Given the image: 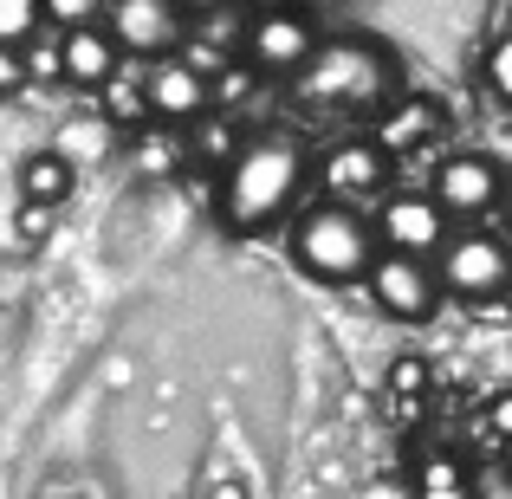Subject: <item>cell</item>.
<instances>
[{
	"instance_id": "26",
	"label": "cell",
	"mask_w": 512,
	"mask_h": 499,
	"mask_svg": "<svg viewBox=\"0 0 512 499\" xmlns=\"http://www.w3.org/2000/svg\"><path fill=\"white\" fill-rule=\"evenodd\" d=\"M487 85L500 91V98L512 104V33L493 39V52H487Z\"/></svg>"
},
{
	"instance_id": "24",
	"label": "cell",
	"mask_w": 512,
	"mask_h": 499,
	"mask_svg": "<svg viewBox=\"0 0 512 499\" xmlns=\"http://www.w3.org/2000/svg\"><path fill=\"white\" fill-rule=\"evenodd\" d=\"M39 13H52V20L72 33V26H98V13H104V0H39Z\"/></svg>"
},
{
	"instance_id": "4",
	"label": "cell",
	"mask_w": 512,
	"mask_h": 499,
	"mask_svg": "<svg viewBox=\"0 0 512 499\" xmlns=\"http://www.w3.org/2000/svg\"><path fill=\"white\" fill-rule=\"evenodd\" d=\"M435 260H441L435 286L467 305H493L512 292V247L500 234H454V240H441Z\"/></svg>"
},
{
	"instance_id": "19",
	"label": "cell",
	"mask_w": 512,
	"mask_h": 499,
	"mask_svg": "<svg viewBox=\"0 0 512 499\" xmlns=\"http://www.w3.org/2000/svg\"><path fill=\"white\" fill-rule=\"evenodd\" d=\"M182 156H188V143L175 137L169 124H143V130H137V169L150 175V182L175 175V169H182Z\"/></svg>"
},
{
	"instance_id": "11",
	"label": "cell",
	"mask_w": 512,
	"mask_h": 499,
	"mask_svg": "<svg viewBox=\"0 0 512 499\" xmlns=\"http://www.w3.org/2000/svg\"><path fill=\"white\" fill-rule=\"evenodd\" d=\"M143 104H150V117H163V124L175 130V124L208 117V85H201L182 59H156L150 72H143Z\"/></svg>"
},
{
	"instance_id": "7",
	"label": "cell",
	"mask_w": 512,
	"mask_h": 499,
	"mask_svg": "<svg viewBox=\"0 0 512 499\" xmlns=\"http://www.w3.org/2000/svg\"><path fill=\"white\" fill-rule=\"evenodd\" d=\"M370 234L383 240L389 253H402V260H428V253H441V240H448V214L428 195H383Z\"/></svg>"
},
{
	"instance_id": "33",
	"label": "cell",
	"mask_w": 512,
	"mask_h": 499,
	"mask_svg": "<svg viewBox=\"0 0 512 499\" xmlns=\"http://www.w3.org/2000/svg\"><path fill=\"white\" fill-rule=\"evenodd\" d=\"M305 7H344V0H305Z\"/></svg>"
},
{
	"instance_id": "16",
	"label": "cell",
	"mask_w": 512,
	"mask_h": 499,
	"mask_svg": "<svg viewBox=\"0 0 512 499\" xmlns=\"http://www.w3.org/2000/svg\"><path fill=\"white\" fill-rule=\"evenodd\" d=\"M59 163H104V156L117 150V130L104 124L98 111H85V117H72V124H59V137L46 143Z\"/></svg>"
},
{
	"instance_id": "32",
	"label": "cell",
	"mask_w": 512,
	"mask_h": 499,
	"mask_svg": "<svg viewBox=\"0 0 512 499\" xmlns=\"http://www.w3.org/2000/svg\"><path fill=\"white\" fill-rule=\"evenodd\" d=\"M370 499H409V487H396V480H376Z\"/></svg>"
},
{
	"instance_id": "25",
	"label": "cell",
	"mask_w": 512,
	"mask_h": 499,
	"mask_svg": "<svg viewBox=\"0 0 512 499\" xmlns=\"http://www.w3.org/2000/svg\"><path fill=\"white\" fill-rule=\"evenodd\" d=\"M480 428H487V441H493V448H512V389L487 396V415H480Z\"/></svg>"
},
{
	"instance_id": "27",
	"label": "cell",
	"mask_w": 512,
	"mask_h": 499,
	"mask_svg": "<svg viewBox=\"0 0 512 499\" xmlns=\"http://www.w3.org/2000/svg\"><path fill=\"white\" fill-rule=\"evenodd\" d=\"M20 65H26V78L52 85V78H59V39H39L33 52H20Z\"/></svg>"
},
{
	"instance_id": "6",
	"label": "cell",
	"mask_w": 512,
	"mask_h": 499,
	"mask_svg": "<svg viewBox=\"0 0 512 499\" xmlns=\"http://www.w3.org/2000/svg\"><path fill=\"white\" fill-rule=\"evenodd\" d=\"M500 163H493L487 150H454L448 163L435 169V208L441 214H461V221H480V214H493V201H500Z\"/></svg>"
},
{
	"instance_id": "20",
	"label": "cell",
	"mask_w": 512,
	"mask_h": 499,
	"mask_svg": "<svg viewBox=\"0 0 512 499\" xmlns=\"http://www.w3.org/2000/svg\"><path fill=\"white\" fill-rule=\"evenodd\" d=\"M234 124H227V117H195V143H188V156H201V163H234Z\"/></svg>"
},
{
	"instance_id": "15",
	"label": "cell",
	"mask_w": 512,
	"mask_h": 499,
	"mask_svg": "<svg viewBox=\"0 0 512 499\" xmlns=\"http://www.w3.org/2000/svg\"><path fill=\"white\" fill-rule=\"evenodd\" d=\"M98 117L111 130H143V117H150V104H143V65L124 59L111 78L98 85Z\"/></svg>"
},
{
	"instance_id": "2",
	"label": "cell",
	"mask_w": 512,
	"mask_h": 499,
	"mask_svg": "<svg viewBox=\"0 0 512 499\" xmlns=\"http://www.w3.org/2000/svg\"><path fill=\"white\" fill-rule=\"evenodd\" d=\"M299 91L318 111H383L396 98V65L370 46V39H331L305 59Z\"/></svg>"
},
{
	"instance_id": "28",
	"label": "cell",
	"mask_w": 512,
	"mask_h": 499,
	"mask_svg": "<svg viewBox=\"0 0 512 499\" xmlns=\"http://www.w3.org/2000/svg\"><path fill=\"white\" fill-rule=\"evenodd\" d=\"M474 499H512V467L506 461L480 467V474H474Z\"/></svg>"
},
{
	"instance_id": "1",
	"label": "cell",
	"mask_w": 512,
	"mask_h": 499,
	"mask_svg": "<svg viewBox=\"0 0 512 499\" xmlns=\"http://www.w3.org/2000/svg\"><path fill=\"white\" fill-rule=\"evenodd\" d=\"M305 188V156L299 143L286 137H260V143H240L234 163L221 169L214 182V208L234 234H266L273 221H286V208L299 201Z\"/></svg>"
},
{
	"instance_id": "30",
	"label": "cell",
	"mask_w": 512,
	"mask_h": 499,
	"mask_svg": "<svg viewBox=\"0 0 512 499\" xmlns=\"http://www.w3.org/2000/svg\"><path fill=\"white\" fill-rule=\"evenodd\" d=\"M20 85H26V65H20V52H13V46H0V98H13Z\"/></svg>"
},
{
	"instance_id": "29",
	"label": "cell",
	"mask_w": 512,
	"mask_h": 499,
	"mask_svg": "<svg viewBox=\"0 0 512 499\" xmlns=\"http://www.w3.org/2000/svg\"><path fill=\"white\" fill-rule=\"evenodd\" d=\"M46 234H52V208H26V201H20V240H26V247H39Z\"/></svg>"
},
{
	"instance_id": "9",
	"label": "cell",
	"mask_w": 512,
	"mask_h": 499,
	"mask_svg": "<svg viewBox=\"0 0 512 499\" xmlns=\"http://www.w3.org/2000/svg\"><path fill=\"white\" fill-rule=\"evenodd\" d=\"M318 182H325V195L338 201V208H357V201H376L389 188V156L376 150L370 137H350L318 163Z\"/></svg>"
},
{
	"instance_id": "13",
	"label": "cell",
	"mask_w": 512,
	"mask_h": 499,
	"mask_svg": "<svg viewBox=\"0 0 512 499\" xmlns=\"http://www.w3.org/2000/svg\"><path fill=\"white\" fill-rule=\"evenodd\" d=\"M117 65H124V52L111 46V33H98V26H72V33H59V78L98 91Z\"/></svg>"
},
{
	"instance_id": "18",
	"label": "cell",
	"mask_w": 512,
	"mask_h": 499,
	"mask_svg": "<svg viewBox=\"0 0 512 499\" xmlns=\"http://www.w3.org/2000/svg\"><path fill=\"white\" fill-rule=\"evenodd\" d=\"M409 499H474V467H461L454 454H422Z\"/></svg>"
},
{
	"instance_id": "17",
	"label": "cell",
	"mask_w": 512,
	"mask_h": 499,
	"mask_svg": "<svg viewBox=\"0 0 512 499\" xmlns=\"http://www.w3.org/2000/svg\"><path fill=\"white\" fill-rule=\"evenodd\" d=\"M72 195V163H59L52 150H33L20 163V201L26 208H59Z\"/></svg>"
},
{
	"instance_id": "3",
	"label": "cell",
	"mask_w": 512,
	"mask_h": 499,
	"mask_svg": "<svg viewBox=\"0 0 512 499\" xmlns=\"http://www.w3.org/2000/svg\"><path fill=\"white\" fill-rule=\"evenodd\" d=\"M292 260H299V273L325 279V286H357L376 260V234L357 208L325 201V208L299 214V227H292Z\"/></svg>"
},
{
	"instance_id": "31",
	"label": "cell",
	"mask_w": 512,
	"mask_h": 499,
	"mask_svg": "<svg viewBox=\"0 0 512 499\" xmlns=\"http://www.w3.org/2000/svg\"><path fill=\"white\" fill-rule=\"evenodd\" d=\"M208 499H253V493H247V480H221V487H214Z\"/></svg>"
},
{
	"instance_id": "14",
	"label": "cell",
	"mask_w": 512,
	"mask_h": 499,
	"mask_svg": "<svg viewBox=\"0 0 512 499\" xmlns=\"http://www.w3.org/2000/svg\"><path fill=\"white\" fill-rule=\"evenodd\" d=\"M428 389H435V370H428V357H415V350H402V357H389L383 370V409L396 428H415L428 409Z\"/></svg>"
},
{
	"instance_id": "10",
	"label": "cell",
	"mask_w": 512,
	"mask_h": 499,
	"mask_svg": "<svg viewBox=\"0 0 512 499\" xmlns=\"http://www.w3.org/2000/svg\"><path fill=\"white\" fill-rule=\"evenodd\" d=\"M435 137H441V104L428 98V91H409V98H389L383 111H376V137L370 143L383 156H415Z\"/></svg>"
},
{
	"instance_id": "8",
	"label": "cell",
	"mask_w": 512,
	"mask_h": 499,
	"mask_svg": "<svg viewBox=\"0 0 512 499\" xmlns=\"http://www.w3.org/2000/svg\"><path fill=\"white\" fill-rule=\"evenodd\" d=\"M104 13H111V46L124 52V59H156V52H169L175 39H182V13H175V0H104Z\"/></svg>"
},
{
	"instance_id": "12",
	"label": "cell",
	"mask_w": 512,
	"mask_h": 499,
	"mask_svg": "<svg viewBox=\"0 0 512 499\" xmlns=\"http://www.w3.org/2000/svg\"><path fill=\"white\" fill-rule=\"evenodd\" d=\"M247 52H253L260 72H305V59L318 52V33L299 20V13H260Z\"/></svg>"
},
{
	"instance_id": "5",
	"label": "cell",
	"mask_w": 512,
	"mask_h": 499,
	"mask_svg": "<svg viewBox=\"0 0 512 499\" xmlns=\"http://www.w3.org/2000/svg\"><path fill=\"white\" fill-rule=\"evenodd\" d=\"M363 286H370V305L383 318H396V325H428V318L441 312V286H435V266L428 260L376 253L370 273H363Z\"/></svg>"
},
{
	"instance_id": "21",
	"label": "cell",
	"mask_w": 512,
	"mask_h": 499,
	"mask_svg": "<svg viewBox=\"0 0 512 499\" xmlns=\"http://www.w3.org/2000/svg\"><path fill=\"white\" fill-rule=\"evenodd\" d=\"M240 98H253V72L227 65L221 78H208V111H240Z\"/></svg>"
},
{
	"instance_id": "22",
	"label": "cell",
	"mask_w": 512,
	"mask_h": 499,
	"mask_svg": "<svg viewBox=\"0 0 512 499\" xmlns=\"http://www.w3.org/2000/svg\"><path fill=\"white\" fill-rule=\"evenodd\" d=\"M39 26V0H0V46H26Z\"/></svg>"
},
{
	"instance_id": "23",
	"label": "cell",
	"mask_w": 512,
	"mask_h": 499,
	"mask_svg": "<svg viewBox=\"0 0 512 499\" xmlns=\"http://www.w3.org/2000/svg\"><path fill=\"white\" fill-rule=\"evenodd\" d=\"M182 65H188V72L201 78V85H208V78H221L227 65H234V59H227V52L214 46V39H188V46H182Z\"/></svg>"
}]
</instances>
